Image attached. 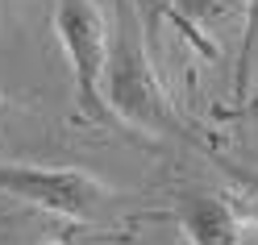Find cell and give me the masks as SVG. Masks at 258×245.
Returning <instances> with one entry per match:
<instances>
[{"mask_svg":"<svg viewBox=\"0 0 258 245\" xmlns=\"http://www.w3.org/2000/svg\"><path fill=\"white\" fill-rule=\"evenodd\" d=\"M171 17L191 29V38H213L217 46L250 29V0H171Z\"/></svg>","mask_w":258,"mask_h":245,"instance_id":"cell-5","label":"cell"},{"mask_svg":"<svg viewBox=\"0 0 258 245\" xmlns=\"http://www.w3.org/2000/svg\"><path fill=\"white\" fill-rule=\"evenodd\" d=\"M54 34L71 62L75 100L92 121L108 125L112 112L104 104V71L112 50V25L104 17L100 0H54Z\"/></svg>","mask_w":258,"mask_h":245,"instance_id":"cell-2","label":"cell"},{"mask_svg":"<svg viewBox=\"0 0 258 245\" xmlns=\"http://www.w3.org/2000/svg\"><path fill=\"white\" fill-rule=\"evenodd\" d=\"M0 195L46 208L67 220H92L121 200L104 179L79 167H38V162H0Z\"/></svg>","mask_w":258,"mask_h":245,"instance_id":"cell-3","label":"cell"},{"mask_svg":"<svg viewBox=\"0 0 258 245\" xmlns=\"http://www.w3.org/2000/svg\"><path fill=\"white\" fill-rule=\"evenodd\" d=\"M134 5H150V17H154L158 9H171V0H134Z\"/></svg>","mask_w":258,"mask_h":245,"instance_id":"cell-7","label":"cell"},{"mask_svg":"<svg viewBox=\"0 0 258 245\" xmlns=\"http://www.w3.org/2000/svg\"><path fill=\"white\" fill-rule=\"evenodd\" d=\"M250 34H258V0H250V29H246V46H250Z\"/></svg>","mask_w":258,"mask_h":245,"instance_id":"cell-6","label":"cell"},{"mask_svg":"<svg viewBox=\"0 0 258 245\" xmlns=\"http://www.w3.org/2000/svg\"><path fill=\"white\" fill-rule=\"evenodd\" d=\"M0 121H5V100H0Z\"/></svg>","mask_w":258,"mask_h":245,"instance_id":"cell-9","label":"cell"},{"mask_svg":"<svg viewBox=\"0 0 258 245\" xmlns=\"http://www.w3.org/2000/svg\"><path fill=\"white\" fill-rule=\"evenodd\" d=\"M104 104L112 112V121H125V125L142 129V133L191 137L163 75L154 71V54L146 46V21L138 17L134 0H121V9H117L108 71H104Z\"/></svg>","mask_w":258,"mask_h":245,"instance_id":"cell-1","label":"cell"},{"mask_svg":"<svg viewBox=\"0 0 258 245\" xmlns=\"http://www.w3.org/2000/svg\"><path fill=\"white\" fill-rule=\"evenodd\" d=\"M250 100H254V108H258V75H254V96H250Z\"/></svg>","mask_w":258,"mask_h":245,"instance_id":"cell-8","label":"cell"},{"mask_svg":"<svg viewBox=\"0 0 258 245\" xmlns=\"http://www.w3.org/2000/svg\"><path fill=\"white\" fill-rule=\"evenodd\" d=\"M46 245H67V241H46Z\"/></svg>","mask_w":258,"mask_h":245,"instance_id":"cell-10","label":"cell"},{"mask_svg":"<svg viewBox=\"0 0 258 245\" xmlns=\"http://www.w3.org/2000/svg\"><path fill=\"white\" fill-rule=\"evenodd\" d=\"M175 216L187 233V245H246V216L225 191L183 187L175 195Z\"/></svg>","mask_w":258,"mask_h":245,"instance_id":"cell-4","label":"cell"}]
</instances>
